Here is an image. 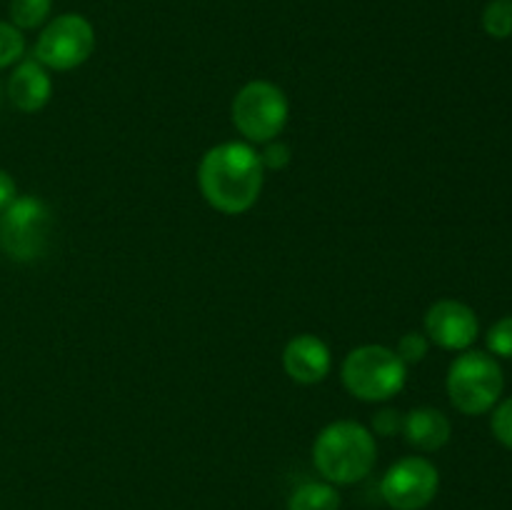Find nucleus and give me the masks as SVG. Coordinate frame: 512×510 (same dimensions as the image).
Here are the masks:
<instances>
[{"label":"nucleus","instance_id":"nucleus-1","mask_svg":"<svg viewBox=\"0 0 512 510\" xmlns=\"http://www.w3.org/2000/svg\"><path fill=\"white\" fill-rule=\"evenodd\" d=\"M263 180V160L248 143H220L210 148L200 160V193L218 213H248L258 203Z\"/></svg>","mask_w":512,"mask_h":510},{"label":"nucleus","instance_id":"nucleus-2","mask_svg":"<svg viewBox=\"0 0 512 510\" xmlns=\"http://www.w3.org/2000/svg\"><path fill=\"white\" fill-rule=\"evenodd\" d=\"M378 460L373 433L355 420H338L320 430L313 445L318 473L333 485H353L368 478Z\"/></svg>","mask_w":512,"mask_h":510},{"label":"nucleus","instance_id":"nucleus-3","mask_svg":"<svg viewBox=\"0 0 512 510\" xmlns=\"http://www.w3.org/2000/svg\"><path fill=\"white\" fill-rule=\"evenodd\" d=\"M343 385L353 398L365 403H383L398 395L408 380V365L385 345H360L345 358Z\"/></svg>","mask_w":512,"mask_h":510},{"label":"nucleus","instance_id":"nucleus-4","mask_svg":"<svg viewBox=\"0 0 512 510\" xmlns=\"http://www.w3.org/2000/svg\"><path fill=\"white\" fill-rule=\"evenodd\" d=\"M505 388V375L498 360L483 350H465L450 363V403L465 415H483L498 405Z\"/></svg>","mask_w":512,"mask_h":510},{"label":"nucleus","instance_id":"nucleus-5","mask_svg":"<svg viewBox=\"0 0 512 510\" xmlns=\"http://www.w3.org/2000/svg\"><path fill=\"white\" fill-rule=\"evenodd\" d=\"M53 233L50 208L35 195H18L0 210V250L15 263H35L45 255Z\"/></svg>","mask_w":512,"mask_h":510},{"label":"nucleus","instance_id":"nucleus-6","mask_svg":"<svg viewBox=\"0 0 512 510\" xmlns=\"http://www.w3.org/2000/svg\"><path fill=\"white\" fill-rule=\"evenodd\" d=\"M288 113L285 93L268 80L243 85L233 100V125L250 143H273L283 133Z\"/></svg>","mask_w":512,"mask_h":510},{"label":"nucleus","instance_id":"nucleus-7","mask_svg":"<svg viewBox=\"0 0 512 510\" xmlns=\"http://www.w3.org/2000/svg\"><path fill=\"white\" fill-rule=\"evenodd\" d=\"M95 50V30L83 15L65 13L50 20L38 35L33 58L43 68L50 70H73L83 65Z\"/></svg>","mask_w":512,"mask_h":510},{"label":"nucleus","instance_id":"nucleus-8","mask_svg":"<svg viewBox=\"0 0 512 510\" xmlns=\"http://www.w3.org/2000/svg\"><path fill=\"white\" fill-rule=\"evenodd\" d=\"M440 490V473L430 460L408 455L388 468L380 480V495L393 510H423Z\"/></svg>","mask_w":512,"mask_h":510},{"label":"nucleus","instance_id":"nucleus-9","mask_svg":"<svg viewBox=\"0 0 512 510\" xmlns=\"http://www.w3.org/2000/svg\"><path fill=\"white\" fill-rule=\"evenodd\" d=\"M425 333L445 350H468L480 335L478 315L460 300H438L425 313Z\"/></svg>","mask_w":512,"mask_h":510},{"label":"nucleus","instance_id":"nucleus-10","mask_svg":"<svg viewBox=\"0 0 512 510\" xmlns=\"http://www.w3.org/2000/svg\"><path fill=\"white\" fill-rule=\"evenodd\" d=\"M283 365L285 373L295 380V383L303 385H315L323 383L330 373V348L318 338V335H295L283 350Z\"/></svg>","mask_w":512,"mask_h":510},{"label":"nucleus","instance_id":"nucleus-11","mask_svg":"<svg viewBox=\"0 0 512 510\" xmlns=\"http://www.w3.org/2000/svg\"><path fill=\"white\" fill-rule=\"evenodd\" d=\"M50 95H53V80L48 68H43L35 58L20 60L8 78L10 103L23 113H38L48 105Z\"/></svg>","mask_w":512,"mask_h":510},{"label":"nucleus","instance_id":"nucleus-12","mask_svg":"<svg viewBox=\"0 0 512 510\" xmlns=\"http://www.w3.org/2000/svg\"><path fill=\"white\" fill-rule=\"evenodd\" d=\"M403 433L413 448L433 453L450 440V420L435 408H415L403 418Z\"/></svg>","mask_w":512,"mask_h":510},{"label":"nucleus","instance_id":"nucleus-13","mask_svg":"<svg viewBox=\"0 0 512 510\" xmlns=\"http://www.w3.org/2000/svg\"><path fill=\"white\" fill-rule=\"evenodd\" d=\"M288 510H340V495L333 483L310 480L293 490L288 500Z\"/></svg>","mask_w":512,"mask_h":510},{"label":"nucleus","instance_id":"nucleus-14","mask_svg":"<svg viewBox=\"0 0 512 510\" xmlns=\"http://www.w3.org/2000/svg\"><path fill=\"white\" fill-rule=\"evenodd\" d=\"M53 0H10V23L18 30H35L48 20Z\"/></svg>","mask_w":512,"mask_h":510},{"label":"nucleus","instance_id":"nucleus-15","mask_svg":"<svg viewBox=\"0 0 512 510\" xmlns=\"http://www.w3.org/2000/svg\"><path fill=\"white\" fill-rule=\"evenodd\" d=\"M483 28L490 38L505 40L512 35V0H493L483 10Z\"/></svg>","mask_w":512,"mask_h":510},{"label":"nucleus","instance_id":"nucleus-16","mask_svg":"<svg viewBox=\"0 0 512 510\" xmlns=\"http://www.w3.org/2000/svg\"><path fill=\"white\" fill-rule=\"evenodd\" d=\"M23 53H25L23 30L15 28L13 23L0 20V70L20 63V60H23Z\"/></svg>","mask_w":512,"mask_h":510},{"label":"nucleus","instance_id":"nucleus-17","mask_svg":"<svg viewBox=\"0 0 512 510\" xmlns=\"http://www.w3.org/2000/svg\"><path fill=\"white\" fill-rule=\"evenodd\" d=\"M488 350L493 355H498V358L512 360V315L500 318L488 330Z\"/></svg>","mask_w":512,"mask_h":510},{"label":"nucleus","instance_id":"nucleus-18","mask_svg":"<svg viewBox=\"0 0 512 510\" xmlns=\"http://www.w3.org/2000/svg\"><path fill=\"white\" fill-rule=\"evenodd\" d=\"M430 340L420 333H405L398 343V355L405 365L420 363L428 355Z\"/></svg>","mask_w":512,"mask_h":510},{"label":"nucleus","instance_id":"nucleus-19","mask_svg":"<svg viewBox=\"0 0 512 510\" xmlns=\"http://www.w3.org/2000/svg\"><path fill=\"white\" fill-rule=\"evenodd\" d=\"M490 428H493V435L498 438V443H503L505 448L512 450V398L503 400V403L495 408Z\"/></svg>","mask_w":512,"mask_h":510},{"label":"nucleus","instance_id":"nucleus-20","mask_svg":"<svg viewBox=\"0 0 512 510\" xmlns=\"http://www.w3.org/2000/svg\"><path fill=\"white\" fill-rule=\"evenodd\" d=\"M260 160H263L265 168H275V170L285 168V165L290 163L288 145H283V143H278V140H275V143H270L268 150L260 155Z\"/></svg>","mask_w":512,"mask_h":510},{"label":"nucleus","instance_id":"nucleus-21","mask_svg":"<svg viewBox=\"0 0 512 510\" xmlns=\"http://www.w3.org/2000/svg\"><path fill=\"white\" fill-rule=\"evenodd\" d=\"M373 428L380 435H395V430H403V418L398 410H383L373 418Z\"/></svg>","mask_w":512,"mask_h":510},{"label":"nucleus","instance_id":"nucleus-22","mask_svg":"<svg viewBox=\"0 0 512 510\" xmlns=\"http://www.w3.org/2000/svg\"><path fill=\"white\" fill-rule=\"evenodd\" d=\"M18 198V188H15V180L10 178L8 170L0 168V210L8 208L13 200Z\"/></svg>","mask_w":512,"mask_h":510}]
</instances>
